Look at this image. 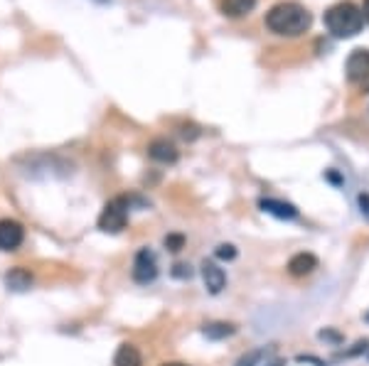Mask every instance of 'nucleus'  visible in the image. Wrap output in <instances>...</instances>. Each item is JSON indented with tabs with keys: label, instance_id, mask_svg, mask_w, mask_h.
<instances>
[{
	"label": "nucleus",
	"instance_id": "obj_1",
	"mask_svg": "<svg viewBox=\"0 0 369 366\" xmlns=\"http://www.w3.org/2000/svg\"><path fill=\"white\" fill-rule=\"evenodd\" d=\"M313 15L298 3H278L266 13V28L281 37H298L308 32Z\"/></svg>",
	"mask_w": 369,
	"mask_h": 366
},
{
	"label": "nucleus",
	"instance_id": "obj_2",
	"mask_svg": "<svg viewBox=\"0 0 369 366\" xmlns=\"http://www.w3.org/2000/svg\"><path fill=\"white\" fill-rule=\"evenodd\" d=\"M325 25L340 40L360 35L365 28V13L355 3H338L325 13Z\"/></svg>",
	"mask_w": 369,
	"mask_h": 366
},
{
	"label": "nucleus",
	"instance_id": "obj_3",
	"mask_svg": "<svg viewBox=\"0 0 369 366\" xmlns=\"http://www.w3.org/2000/svg\"><path fill=\"white\" fill-rule=\"evenodd\" d=\"M128 209H131V199L114 197L104 207V212H101L99 229L106 231V234H119V231H123L128 224Z\"/></svg>",
	"mask_w": 369,
	"mask_h": 366
},
{
	"label": "nucleus",
	"instance_id": "obj_4",
	"mask_svg": "<svg viewBox=\"0 0 369 366\" xmlns=\"http://www.w3.org/2000/svg\"><path fill=\"white\" fill-rule=\"evenodd\" d=\"M158 278V261H155L153 251L148 249H141L133 258V281L141 283V285H148Z\"/></svg>",
	"mask_w": 369,
	"mask_h": 366
},
{
	"label": "nucleus",
	"instance_id": "obj_5",
	"mask_svg": "<svg viewBox=\"0 0 369 366\" xmlns=\"http://www.w3.org/2000/svg\"><path fill=\"white\" fill-rule=\"evenodd\" d=\"M347 79L355 84H362L369 79V50H355L350 57H347L345 64Z\"/></svg>",
	"mask_w": 369,
	"mask_h": 366
},
{
	"label": "nucleus",
	"instance_id": "obj_6",
	"mask_svg": "<svg viewBox=\"0 0 369 366\" xmlns=\"http://www.w3.org/2000/svg\"><path fill=\"white\" fill-rule=\"evenodd\" d=\"M25 239L23 226L13 219H0V251H15Z\"/></svg>",
	"mask_w": 369,
	"mask_h": 366
},
{
	"label": "nucleus",
	"instance_id": "obj_7",
	"mask_svg": "<svg viewBox=\"0 0 369 366\" xmlns=\"http://www.w3.org/2000/svg\"><path fill=\"white\" fill-rule=\"evenodd\" d=\"M202 281H205V288L212 295H219L224 290V285H227V273L215 261H205L202 263Z\"/></svg>",
	"mask_w": 369,
	"mask_h": 366
},
{
	"label": "nucleus",
	"instance_id": "obj_8",
	"mask_svg": "<svg viewBox=\"0 0 369 366\" xmlns=\"http://www.w3.org/2000/svg\"><path fill=\"white\" fill-rule=\"evenodd\" d=\"M148 155H151L155 163H160V165L178 163V148H175L170 141H165V138H158V141H153L151 145H148Z\"/></svg>",
	"mask_w": 369,
	"mask_h": 366
},
{
	"label": "nucleus",
	"instance_id": "obj_9",
	"mask_svg": "<svg viewBox=\"0 0 369 366\" xmlns=\"http://www.w3.org/2000/svg\"><path fill=\"white\" fill-rule=\"evenodd\" d=\"M318 268V258L313 254H306V251H301V254H296L288 261V273L296 278H303V276H310V273Z\"/></svg>",
	"mask_w": 369,
	"mask_h": 366
},
{
	"label": "nucleus",
	"instance_id": "obj_10",
	"mask_svg": "<svg viewBox=\"0 0 369 366\" xmlns=\"http://www.w3.org/2000/svg\"><path fill=\"white\" fill-rule=\"evenodd\" d=\"M259 207L264 209L266 214H274L278 219H296L298 217V209L288 202H281V199L264 197V199H259Z\"/></svg>",
	"mask_w": 369,
	"mask_h": 366
},
{
	"label": "nucleus",
	"instance_id": "obj_11",
	"mask_svg": "<svg viewBox=\"0 0 369 366\" xmlns=\"http://www.w3.org/2000/svg\"><path fill=\"white\" fill-rule=\"evenodd\" d=\"M114 366H143V357L133 344H121L114 354Z\"/></svg>",
	"mask_w": 369,
	"mask_h": 366
},
{
	"label": "nucleus",
	"instance_id": "obj_12",
	"mask_svg": "<svg viewBox=\"0 0 369 366\" xmlns=\"http://www.w3.org/2000/svg\"><path fill=\"white\" fill-rule=\"evenodd\" d=\"M256 8V0H222V13L227 18H244Z\"/></svg>",
	"mask_w": 369,
	"mask_h": 366
},
{
	"label": "nucleus",
	"instance_id": "obj_13",
	"mask_svg": "<svg viewBox=\"0 0 369 366\" xmlns=\"http://www.w3.org/2000/svg\"><path fill=\"white\" fill-rule=\"evenodd\" d=\"M5 285H8L10 290H15V293L28 290L32 285V273L28 271V268H13V271L5 276Z\"/></svg>",
	"mask_w": 369,
	"mask_h": 366
},
{
	"label": "nucleus",
	"instance_id": "obj_14",
	"mask_svg": "<svg viewBox=\"0 0 369 366\" xmlns=\"http://www.w3.org/2000/svg\"><path fill=\"white\" fill-rule=\"evenodd\" d=\"M234 332H237V327H234L232 322H210V325H205L202 335L207 339H212V342H219V339L232 337Z\"/></svg>",
	"mask_w": 369,
	"mask_h": 366
},
{
	"label": "nucleus",
	"instance_id": "obj_15",
	"mask_svg": "<svg viewBox=\"0 0 369 366\" xmlns=\"http://www.w3.org/2000/svg\"><path fill=\"white\" fill-rule=\"evenodd\" d=\"M264 357H266V349L264 347H261V349H251L249 354H244V357L239 359L237 366H259Z\"/></svg>",
	"mask_w": 369,
	"mask_h": 366
},
{
	"label": "nucleus",
	"instance_id": "obj_16",
	"mask_svg": "<svg viewBox=\"0 0 369 366\" xmlns=\"http://www.w3.org/2000/svg\"><path fill=\"white\" fill-rule=\"evenodd\" d=\"M165 249L173 251V254L183 251L185 249V236L183 234H168V236H165Z\"/></svg>",
	"mask_w": 369,
	"mask_h": 366
},
{
	"label": "nucleus",
	"instance_id": "obj_17",
	"mask_svg": "<svg viewBox=\"0 0 369 366\" xmlns=\"http://www.w3.org/2000/svg\"><path fill=\"white\" fill-rule=\"evenodd\" d=\"M215 254L219 261H234V258H237V249H234L232 244H222V246H217Z\"/></svg>",
	"mask_w": 369,
	"mask_h": 366
},
{
	"label": "nucleus",
	"instance_id": "obj_18",
	"mask_svg": "<svg viewBox=\"0 0 369 366\" xmlns=\"http://www.w3.org/2000/svg\"><path fill=\"white\" fill-rule=\"evenodd\" d=\"M170 273H173L175 278H180V281H187V278H192V268L187 266V263H175Z\"/></svg>",
	"mask_w": 369,
	"mask_h": 366
},
{
	"label": "nucleus",
	"instance_id": "obj_19",
	"mask_svg": "<svg viewBox=\"0 0 369 366\" xmlns=\"http://www.w3.org/2000/svg\"><path fill=\"white\" fill-rule=\"evenodd\" d=\"M367 347H369V342H367V339H362V342H357L352 349H347V352H342V357H357V354L367 352Z\"/></svg>",
	"mask_w": 369,
	"mask_h": 366
},
{
	"label": "nucleus",
	"instance_id": "obj_20",
	"mask_svg": "<svg viewBox=\"0 0 369 366\" xmlns=\"http://www.w3.org/2000/svg\"><path fill=\"white\" fill-rule=\"evenodd\" d=\"M318 337L325 339V342H333V344H340L342 342V335H340V332H335V330H323Z\"/></svg>",
	"mask_w": 369,
	"mask_h": 366
},
{
	"label": "nucleus",
	"instance_id": "obj_21",
	"mask_svg": "<svg viewBox=\"0 0 369 366\" xmlns=\"http://www.w3.org/2000/svg\"><path fill=\"white\" fill-rule=\"evenodd\" d=\"M357 202H360V209H362V214L369 219V195H360L357 197Z\"/></svg>",
	"mask_w": 369,
	"mask_h": 366
},
{
	"label": "nucleus",
	"instance_id": "obj_22",
	"mask_svg": "<svg viewBox=\"0 0 369 366\" xmlns=\"http://www.w3.org/2000/svg\"><path fill=\"white\" fill-rule=\"evenodd\" d=\"M362 13H365V20L369 23V0H365V8H362Z\"/></svg>",
	"mask_w": 369,
	"mask_h": 366
},
{
	"label": "nucleus",
	"instance_id": "obj_23",
	"mask_svg": "<svg viewBox=\"0 0 369 366\" xmlns=\"http://www.w3.org/2000/svg\"><path fill=\"white\" fill-rule=\"evenodd\" d=\"M163 366H190V364H183V362H170V364H163Z\"/></svg>",
	"mask_w": 369,
	"mask_h": 366
},
{
	"label": "nucleus",
	"instance_id": "obj_24",
	"mask_svg": "<svg viewBox=\"0 0 369 366\" xmlns=\"http://www.w3.org/2000/svg\"><path fill=\"white\" fill-rule=\"evenodd\" d=\"M365 320H367V322H369V310H367V312H365Z\"/></svg>",
	"mask_w": 369,
	"mask_h": 366
}]
</instances>
